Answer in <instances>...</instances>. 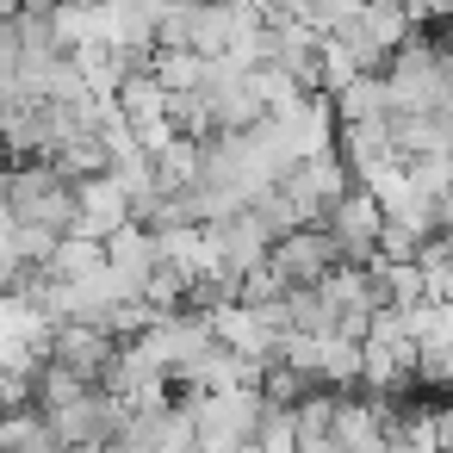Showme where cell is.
Segmentation results:
<instances>
[{
	"mask_svg": "<svg viewBox=\"0 0 453 453\" xmlns=\"http://www.w3.org/2000/svg\"><path fill=\"white\" fill-rule=\"evenodd\" d=\"M447 311H453L447 298L397 304V317H403V335H410V342H453V317H447Z\"/></svg>",
	"mask_w": 453,
	"mask_h": 453,
	"instance_id": "15",
	"label": "cell"
},
{
	"mask_svg": "<svg viewBox=\"0 0 453 453\" xmlns=\"http://www.w3.org/2000/svg\"><path fill=\"white\" fill-rule=\"evenodd\" d=\"M342 187H354V180H348V168L335 162V150H323V156H298V162H286L280 180H273V193L286 199V211H292L298 224H317L323 205H329Z\"/></svg>",
	"mask_w": 453,
	"mask_h": 453,
	"instance_id": "4",
	"label": "cell"
},
{
	"mask_svg": "<svg viewBox=\"0 0 453 453\" xmlns=\"http://www.w3.org/2000/svg\"><path fill=\"white\" fill-rule=\"evenodd\" d=\"M323 230H329V242H335V255L342 261H354V267H372L379 261V199L366 193V187H342L329 205H323V218H317Z\"/></svg>",
	"mask_w": 453,
	"mask_h": 453,
	"instance_id": "3",
	"label": "cell"
},
{
	"mask_svg": "<svg viewBox=\"0 0 453 453\" xmlns=\"http://www.w3.org/2000/svg\"><path fill=\"white\" fill-rule=\"evenodd\" d=\"M112 348H119V342H112L100 323H50V329H44V360L69 366V372H75V379H88V385H100V372H106Z\"/></svg>",
	"mask_w": 453,
	"mask_h": 453,
	"instance_id": "7",
	"label": "cell"
},
{
	"mask_svg": "<svg viewBox=\"0 0 453 453\" xmlns=\"http://www.w3.org/2000/svg\"><path fill=\"white\" fill-rule=\"evenodd\" d=\"M119 416H125V397H119V391H106V385H81L69 403L44 410V428L57 434V447H88V453H100V447L112 441Z\"/></svg>",
	"mask_w": 453,
	"mask_h": 453,
	"instance_id": "2",
	"label": "cell"
},
{
	"mask_svg": "<svg viewBox=\"0 0 453 453\" xmlns=\"http://www.w3.org/2000/svg\"><path fill=\"white\" fill-rule=\"evenodd\" d=\"M329 112H335V125H360V119H385V112H391V100H385V75H379V69H366V75H354V81H342V88L329 94Z\"/></svg>",
	"mask_w": 453,
	"mask_h": 453,
	"instance_id": "14",
	"label": "cell"
},
{
	"mask_svg": "<svg viewBox=\"0 0 453 453\" xmlns=\"http://www.w3.org/2000/svg\"><path fill=\"white\" fill-rule=\"evenodd\" d=\"M7 211H13V224H32V230H50V236H63L69 224H75V180L63 174V168H50V162H13L7 168Z\"/></svg>",
	"mask_w": 453,
	"mask_h": 453,
	"instance_id": "1",
	"label": "cell"
},
{
	"mask_svg": "<svg viewBox=\"0 0 453 453\" xmlns=\"http://www.w3.org/2000/svg\"><path fill=\"white\" fill-rule=\"evenodd\" d=\"M156 7L162 0H100V38L119 50H150L156 44Z\"/></svg>",
	"mask_w": 453,
	"mask_h": 453,
	"instance_id": "12",
	"label": "cell"
},
{
	"mask_svg": "<svg viewBox=\"0 0 453 453\" xmlns=\"http://www.w3.org/2000/svg\"><path fill=\"white\" fill-rule=\"evenodd\" d=\"M354 19V32L379 50V57H391L410 32H416V19H410V7H403V0H360V7L348 13Z\"/></svg>",
	"mask_w": 453,
	"mask_h": 453,
	"instance_id": "13",
	"label": "cell"
},
{
	"mask_svg": "<svg viewBox=\"0 0 453 453\" xmlns=\"http://www.w3.org/2000/svg\"><path fill=\"white\" fill-rule=\"evenodd\" d=\"M335 162L348 168V180L354 187H372L391 162H397V150H391V131H385V119H360V125H335Z\"/></svg>",
	"mask_w": 453,
	"mask_h": 453,
	"instance_id": "8",
	"label": "cell"
},
{
	"mask_svg": "<svg viewBox=\"0 0 453 453\" xmlns=\"http://www.w3.org/2000/svg\"><path fill=\"white\" fill-rule=\"evenodd\" d=\"M119 224H131V199H125V187L100 168V174H81L75 180V236H94V242H106Z\"/></svg>",
	"mask_w": 453,
	"mask_h": 453,
	"instance_id": "9",
	"label": "cell"
},
{
	"mask_svg": "<svg viewBox=\"0 0 453 453\" xmlns=\"http://www.w3.org/2000/svg\"><path fill=\"white\" fill-rule=\"evenodd\" d=\"M317 44H323V32H317L311 19L267 7V57H261L267 69L292 75L298 88H317Z\"/></svg>",
	"mask_w": 453,
	"mask_h": 453,
	"instance_id": "6",
	"label": "cell"
},
{
	"mask_svg": "<svg viewBox=\"0 0 453 453\" xmlns=\"http://www.w3.org/2000/svg\"><path fill=\"white\" fill-rule=\"evenodd\" d=\"M385 131H391L397 156H441L453 143V112L447 106H403V112H385Z\"/></svg>",
	"mask_w": 453,
	"mask_h": 453,
	"instance_id": "10",
	"label": "cell"
},
{
	"mask_svg": "<svg viewBox=\"0 0 453 453\" xmlns=\"http://www.w3.org/2000/svg\"><path fill=\"white\" fill-rule=\"evenodd\" d=\"M261 261H267L286 286H317L329 267H342V255H335V242H329L323 224H292V230H280Z\"/></svg>",
	"mask_w": 453,
	"mask_h": 453,
	"instance_id": "5",
	"label": "cell"
},
{
	"mask_svg": "<svg viewBox=\"0 0 453 453\" xmlns=\"http://www.w3.org/2000/svg\"><path fill=\"white\" fill-rule=\"evenodd\" d=\"M100 249H106V267H112L131 292H143V280L162 267V255H156V230H150V224H137V218H131V224H119Z\"/></svg>",
	"mask_w": 453,
	"mask_h": 453,
	"instance_id": "11",
	"label": "cell"
}]
</instances>
